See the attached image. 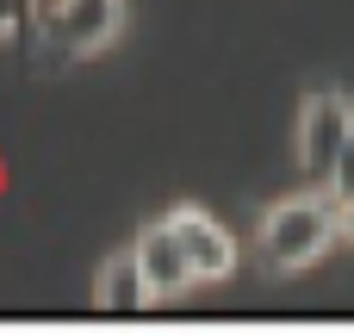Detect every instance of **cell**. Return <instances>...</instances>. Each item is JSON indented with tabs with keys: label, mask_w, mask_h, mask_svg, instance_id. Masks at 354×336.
Wrapping results in <instances>:
<instances>
[{
	"label": "cell",
	"mask_w": 354,
	"mask_h": 336,
	"mask_svg": "<svg viewBox=\"0 0 354 336\" xmlns=\"http://www.w3.org/2000/svg\"><path fill=\"white\" fill-rule=\"evenodd\" d=\"M342 243H354V200H342Z\"/></svg>",
	"instance_id": "cell-9"
},
{
	"label": "cell",
	"mask_w": 354,
	"mask_h": 336,
	"mask_svg": "<svg viewBox=\"0 0 354 336\" xmlns=\"http://www.w3.org/2000/svg\"><path fill=\"white\" fill-rule=\"evenodd\" d=\"M31 12H37V0H0V37H19L31 25Z\"/></svg>",
	"instance_id": "cell-7"
},
{
	"label": "cell",
	"mask_w": 354,
	"mask_h": 336,
	"mask_svg": "<svg viewBox=\"0 0 354 336\" xmlns=\"http://www.w3.org/2000/svg\"><path fill=\"white\" fill-rule=\"evenodd\" d=\"M118 31H124V0H50V19H44L50 50H37V56H44V69L81 62V56H100Z\"/></svg>",
	"instance_id": "cell-3"
},
{
	"label": "cell",
	"mask_w": 354,
	"mask_h": 336,
	"mask_svg": "<svg viewBox=\"0 0 354 336\" xmlns=\"http://www.w3.org/2000/svg\"><path fill=\"white\" fill-rule=\"evenodd\" d=\"M342 237V200L330 187H311V193H292V200H274L255 224V249L274 274H299L311 268L330 243Z\"/></svg>",
	"instance_id": "cell-1"
},
{
	"label": "cell",
	"mask_w": 354,
	"mask_h": 336,
	"mask_svg": "<svg viewBox=\"0 0 354 336\" xmlns=\"http://www.w3.org/2000/svg\"><path fill=\"white\" fill-rule=\"evenodd\" d=\"M137 256H143V274H149V287H156V299H180V293H187V287L199 281L168 218H156V224H149V231L137 237Z\"/></svg>",
	"instance_id": "cell-5"
},
{
	"label": "cell",
	"mask_w": 354,
	"mask_h": 336,
	"mask_svg": "<svg viewBox=\"0 0 354 336\" xmlns=\"http://www.w3.org/2000/svg\"><path fill=\"white\" fill-rule=\"evenodd\" d=\"M168 224H174V237H180V249H187V262H193L199 281H224V274H236V237H230L212 212H199V206H174Z\"/></svg>",
	"instance_id": "cell-4"
},
{
	"label": "cell",
	"mask_w": 354,
	"mask_h": 336,
	"mask_svg": "<svg viewBox=\"0 0 354 336\" xmlns=\"http://www.w3.org/2000/svg\"><path fill=\"white\" fill-rule=\"evenodd\" d=\"M330 193H336V200H354V137H348V150H342V168H336V181H330Z\"/></svg>",
	"instance_id": "cell-8"
},
{
	"label": "cell",
	"mask_w": 354,
	"mask_h": 336,
	"mask_svg": "<svg viewBox=\"0 0 354 336\" xmlns=\"http://www.w3.org/2000/svg\"><path fill=\"white\" fill-rule=\"evenodd\" d=\"M93 306H100V312H143V306H156V287H149V274H143L137 243L118 249V256H106V268L93 274Z\"/></svg>",
	"instance_id": "cell-6"
},
{
	"label": "cell",
	"mask_w": 354,
	"mask_h": 336,
	"mask_svg": "<svg viewBox=\"0 0 354 336\" xmlns=\"http://www.w3.org/2000/svg\"><path fill=\"white\" fill-rule=\"evenodd\" d=\"M348 137H354V100L348 94H336V87L305 94V106H299V168H305L311 187L336 181Z\"/></svg>",
	"instance_id": "cell-2"
}]
</instances>
